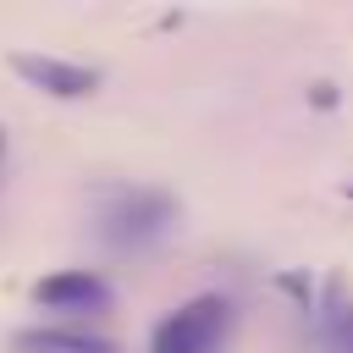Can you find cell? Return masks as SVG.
Here are the masks:
<instances>
[{"label":"cell","mask_w":353,"mask_h":353,"mask_svg":"<svg viewBox=\"0 0 353 353\" xmlns=\"http://www.w3.org/2000/svg\"><path fill=\"white\" fill-rule=\"evenodd\" d=\"M176 226V199L160 193V188H99L94 193V232L99 243L121 248V254H138L149 243H160L165 232Z\"/></svg>","instance_id":"1"},{"label":"cell","mask_w":353,"mask_h":353,"mask_svg":"<svg viewBox=\"0 0 353 353\" xmlns=\"http://www.w3.org/2000/svg\"><path fill=\"white\" fill-rule=\"evenodd\" d=\"M232 320H237V314H232V298L199 292V298L176 303V309L154 325L149 353H221L226 336H232Z\"/></svg>","instance_id":"2"},{"label":"cell","mask_w":353,"mask_h":353,"mask_svg":"<svg viewBox=\"0 0 353 353\" xmlns=\"http://www.w3.org/2000/svg\"><path fill=\"white\" fill-rule=\"evenodd\" d=\"M11 72H17L28 88L50 94V99H88V94L99 88V72H94V66L61 61V55H28V50H17V55H11Z\"/></svg>","instance_id":"3"},{"label":"cell","mask_w":353,"mask_h":353,"mask_svg":"<svg viewBox=\"0 0 353 353\" xmlns=\"http://www.w3.org/2000/svg\"><path fill=\"white\" fill-rule=\"evenodd\" d=\"M33 303L55 309V314H105L116 303V287L94 270H55L33 287Z\"/></svg>","instance_id":"4"},{"label":"cell","mask_w":353,"mask_h":353,"mask_svg":"<svg viewBox=\"0 0 353 353\" xmlns=\"http://www.w3.org/2000/svg\"><path fill=\"white\" fill-rule=\"evenodd\" d=\"M22 353H116L110 336H94V331H66V325H44V331H22L17 336Z\"/></svg>","instance_id":"5"},{"label":"cell","mask_w":353,"mask_h":353,"mask_svg":"<svg viewBox=\"0 0 353 353\" xmlns=\"http://www.w3.org/2000/svg\"><path fill=\"white\" fill-rule=\"evenodd\" d=\"M325 342L336 353H353V298H342V292L325 298Z\"/></svg>","instance_id":"6"},{"label":"cell","mask_w":353,"mask_h":353,"mask_svg":"<svg viewBox=\"0 0 353 353\" xmlns=\"http://www.w3.org/2000/svg\"><path fill=\"white\" fill-rule=\"evenodd\" d=\"M0 165H6V132H0Z\"/></svg>","instance_id":"7"}]
</instances>
